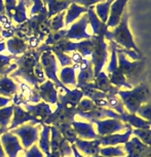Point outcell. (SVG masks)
<instances>
[{
    "label": "cell",
    "instance_id": "cell-1",
    "mask_svg": "<svg viewBox=\"0 0 151 157\" xmlns=\"http://www.w3.org/2000/svg\"><path fill=\"white\" fill-rule=\"evenodd\" d=\"M50 46L46 44H42L38 48L28 49L23 56L17 57L14 63L17 64V69L10 74V78H16V77H21L24 80L29 82L33 86H37L38 81L34 75V68L39 63V59L41 54L44 50L48 49Z\"/></svg>",
    "mask_w": 151,
    "mask_h": 157
},
{
    "label": "cell",
    "instance_id": "cell-2",
    "mask_svg": "<svg viewBox=\"0 0 151 157\" xmlns=\"http://www.w3.org/2000/svg\"><path fill=\"white\" fill-rule=\"evenodd\" d=\"M111 39L116 41L118 44L124 46L128 49H135L136 52L141 55L140 50L134 42V38L129 28V13L124 11L119 24L111 32ZM142 56V55H141Z\"/></svg>",
    "mask_w": 151,
    "mask_h": 157
},
{
    "label": "cell",
    "instance_id": "cell-3",
    "mask_svg": "<svg viewBox=\"0 0 151 157\" xmlns=\"http://www.w3.org/2000/svg\"><path fill=\"white\" fill-rule=\"evenodd\" d=\"M40 65L42 67V70L44 74H45L46 79L52 81L56 84V86L59 88H62L65 91L69 90V88H67L64 84H62L59 77L57 75L58 73V64H57V59H56L55 55L52 54V52L50 50V47L48 49L44 50L41 54L40 59H39Z\"/></svg>",
    "mask_w": 151,
    "mask_h": 157
},
{
    "label": "cell",
    "instance_id": "cell-4",
    "mask_svg": "<svg viewBox=\"0 0 151 157\" xmlns=\"http://www.w3.org/2000/svg\"><path fill=\"white\" fill-rule=\"evenodd\" d=\"M93 41V52H91V62L94 65V73L98 76L101 72L103 66L107 60V45H106L104 37L103 36H94L91 37Z\"/></svg>",
    "mask_w": 151,
    "mask_h": 157
},
{
    "label": "cell",
    "instance_id": "cell-5",
    "mask_svg": "<svg viewBox=\"0 0 151 157\" xmlns=\"http://www.w3.org/2000/svg\"><path fill=\"white\" fill-rule=\"evenodd\" d=\"M10 132L20 139L22 142V146L25 148V150L29 149L39 139V127L29 122L17 126Z\"/></svg>",
    "mask_w": 151,
    "mask_h": 157
},
{
    "label": "cell",
    "instance_id": "cell-6",
    "mask_svg": "<svg viewBox=\"0 0 151 157\" xmlns=\"http://www.w3.org/2000/svg\"><path fill=\"white\" fill-rule=\"evenodd\" d=\"M87 26H88V17L87 14L84 13L71 25V27L67 30L66 33V39L71 40H81V39H91V35L87 33Z\"/></svg>",
    "mask_w": 151,
    "mask_h": 157
},
{
    "label": "cell",
    "instance_id": "cell-7",
    "mask_svg": "<svg viewBox=\"0 0 151 157\" xmlns=\"http://www.w3.org/2000/svg\"><path fill=\"white\" fill-rule=\"evenodd\" d=\"M30 122L31 124H40V125H43V122L40 121L39 119L35 118L34 116L29 113L28 111H26L25 109L23 107H21L20 105H14V115H13V118H11V121H10V124L8 125V130H11L14 128H16L17 126H21L25 123H28Z\"/></svg>",
    "mask_w": 151,
    "mask_h": 157
},
{
    "label": "cell",
    "instance_id": "cell-8",
    "mask_svg": "<svg viewBox=\"0 0 151 157\" xmlns=\"http://www.w3.org/2000/svg\"><path fill=\"white\" fill-rule=\"evenodd\" d=\"M0 142H1L2 148H3L7 157H17V154L21 151H25V149L21 145L20 139L14 134H11L10 130L1 135Z\"/></svg>",
    "mask_w": 151,
    "mask_h": 157
},
{
    "label": "cell",
    "instance_id": "cell-9",
    "mask_svg": "<svg viewBox=\"0 0 151 157\" xmlns=\"http://www.w3.org/2000/svg\"><path fill=\"white\" fill-rule=\"evenodd\" d=\"M35 90L42 102L46 104H52V105H56L58 103V90L57 86L52 81L45 80L43 83L38 84L37 86H34Z\"/></svg>",
    "mask_w": 151,
    "mask_h": 157
},
{
    "label": "cell",
    "instance_id": "cell-10",
    "mask_svg": "<svg viewBox=\"0 0 151 157\" xmlns=\"http://www.w3.org/2000/svg\"><path fill=\"white\" fill-rule=\"evenodd\" d=\"M87 17H88V24L91 26L93 33L95 36H103L104 38H107L109 40L111 39V32L108 31V28L105 23H103L95 11V6H91L87 8Z\"/></svg>",
    "mask_w": 151,
    "mask_h": 157
},
{
    "label": "cell",
    "instance_id": "cell-11",
    "mask_svg": "<svg viewBox=\"0 0 151 157\" xmlns=\"http://www.w3.org/2000/svg\"><path fill=\"white\" fill-rule=\"evenodd\" d=\"M129 0H114L112 2L108 21L106 23L107 28H115L119 24L121 17H122V14L126 11V6Z\"/></svg>",
    "mask_w": 151,
    "mask_h": 157
},
{
    "label": "cell",
    "instance_id": "cell-12",
    "mask_svg": "<svg viewBox=\"0 0 151 157\" xmlns=\"http://www.w3.org/2000/svg\"><path fill=\"white\" fill-rule=\"evenodd\" d=\"M24 107H25V110L28 111L32 116H34L35 118L42 121L43 123L46 118L52 113V109H50V106L44 102H39V103H37L36 105L25 103L24 104Z\"/></svg>",
    "mask_w": 151,
    "mask_h": 157
},
{
    "label": "cell",
    "instance_id": "cell-13",
    "mask_svg": "<svg viewBox=\"0 0 151 157\" xmlns=\"http://www.w3.org/2000/svg\"><path fill=\"white\" fill-rule=\"evenodd\" d=\"M42 1L46 7L48 19L62 11H66L70 4L74 2L72 0H42Z\"/></svg>",
    "mask_w": 151,
    "mask_h": 157
},
{
    "label": "cell",
    "instance_id": "cell-14",
    "mask_svg": "<svg viewBox=\"0 0 151 157\" xmlns=\"http://www.w3.org/2000/svg\"><path fill=\"white\" fill-rule=\"evenodd\" d=\"M5 46H6L7 50L13 56L23 55L29 49V45L26 42V40H24L23 38H21L19 36H14L11 38H8L7 41L5 42Z\"/></svg>",
    "mask_w": 151,
    "mask_h": 157
},
{
    "label": "cell",
    "instance_id": "cell-15",
    "mask_svg": "<svg viewBox=\"0 0 151 157\" xmlns=\"http://www.w3.org/2000/svg\"><path fill=\"white\" fill-rule=\"evenodd\" d=\"M19 90L17 85L10 76H0V97L11 98L16 96Z\"/></svg>",
    "mask_w": 151,
    "mask_h": 157
},
{
    "label": "cell",
    "instance_id": "cell-16",
    "mask_svg": "<svg viewBox=\"0 0 151 157\" xmlns=\"http://www.w3.org/2000/svg\"><path fill=\"white\" fill-rule=\"evenodd\" d=\"M87 13V8L84 6H81L75 2H72L70 4V6L67 8V10L65 11V25H72V24L77 21L82 14Z\"/></svg>",
    "mask_w": 151,
    "mask_h": 157
},
{
    "label": "cell",
    "instance_id": "cell-17",
    "mask_svg": "<svg viewBox=\"0 0 151 157\" xmlns=\"http://www.w3.org/2000/svg\"><path fill=\"white\" fill-rule=\"evenodd\" d=\"M142 63H131L126 60L124 54H119V70L122 74H126L128 76H133L141 70Z\"/></svg>",
    "mask_w": 151,
    "mask_h": 157
},
{
    "label": "cell",
    "instance_id": "cell-18",
    "mask_svg": "<svg viewBox=\"0 0 151 157\" xmlns=\"http://www.w3.org/2000/svg\"><path fill=\"white\" fill-rule=\"evenodd\" d=\"M28 19L29 17L27 16V0H19L16 7H14L11 21H14L17 25H21V24L27 22Z\"/></svg>",
    "mask_w": 151,
    "mask_h": 157
},
{
    "label": "cell",
    "instance_id": "cell-19",
    "mask_svg": "<svg viewBox=\"0 0 151 157\" xmlns=\"http://www.w3.org/2000/svg\"><path fill=\"white\" fill-rule=\"evenodd\" d=\"M43 129L39 134L38 139V148L42 151L43 154H48L50 152V125L43 124Z\"/></svg>",
    "mask_w": 151,
    "mask_h": 157
},
{
    "label": "cell",
    "instance_id": "cell-20",
    "mask_svg": "<svg viewBox=\"0 0 151 157\" xmlns=\"http://www.w3.org/2000/svg\"><path fill=\"white\" fill-rule=\"evenodd\" d=\"M113 1L114 0H104L103 2H100V3L96 4V6H95V11H96V14L98 16V17L105 24L107 23V21H108L110 7Z\"/></svg>",
    "mask_w": 151,
    "mask_h": 157
},
{
    "label": "cell",
    "instance_id": "cell-21",
    "mask_svg": "<svg viewBox=\"0 0 151 157\" xmlns=\"http://www.w3.org/2000/svg\"><path fill=\"white\" fill-rule=\"evenodd\" d=\"M14 105H8L6 107L0 108V128L7 132L11 118L14 115Z\"/></svg>",
    "mask_w": 151,
    "mask_h": 157
},
{
    "label": "cell",
    "instance_id": "cell-22",
    "mask_svg": "<svg viewBox=\"0 0 151 157\" xmlns=\"http://www.w3.org/2000/svg\"><path fill=\"white\" fill-rule=\"evenodd\" d=\"M54 126H56L60 130L61 135L63 136L64 139L67 142L75 143L76 140H77V135H76L75 130H74L71 123H62V124H58V125H54Z\"/></svg>",
    "mask_w": 151,
    "mask_h": 157
},
{
    "label": "cell",
    "instance_id": "cell-23",
    "mask_svg": "<svg viewBox=\"0 0 151 157\" xmlns=\"http://www.w3.org/2000/svg\"><path fill=\"white\" fill-rule=\"evenodd\" d=\"M60 81L62 84L66 86L67 84L76 85V78H75V67L69 66L64 67L60 72Z\"/></svg>",
    "mask_w": 151,
    "mask_h": 157
},
{
    "label": "cell",
    "instance_id": "cell-24",
    "mask_svg": "<svg viewBox=\"0 0 151 157\" xmlns=\"http://www.w3.org/2000/svg\"><path fill=\"white\" fill-rule=\"evenodd\" d=\"M65 11L56 14L52 17L49 19V28L50 32H56V31H60L63 30V28L65 27Z\"/></svg>",
    "mask_w": 151,
    "mask_h": 157
},
{
    "label": "cell",
    "instance_id": "cell-25",
    "mask_svg": "<svg viewBox=\"0 0 151 157\" xmlns=\"http://www.w3.org/2000/svg\"><path fill=\"white\" fill-rule=\"evenodd\" d=\"M66 33H67V30H64V29L63 30H60V31L50 32V33L46 36L44 44H46V45H48V46L55 45V44H57L59 41L65 39Z\"/></svg>",
    "mask_w": 151,
    "mask_h": 157
},
{
    "label": "cell",
    "instance_id": "cell-26",
    "mask_svg": "<svg viewBox=\"0 0 151 157\" xmlns=\"http://www.w3.org/2000/svg\"><path fill=\"white\" fill-rule=\"evenodd\" d=\"M28 2H32L31 10H30V17L37 16L39 13H46V7L44 5L42 0H27Z\"/></svg>",
    "mask_w": 151,
    "mask_h": 157
},
{
    "label": "cell",
    "instance_id": "cell-27",
    "mask_svg": "<svg viewBox=\"0 0 151 157\" xmlns=\"http://www.w3.org/2000/svg\"><path fill=\"white\" fill-rule=\"evenodd\" d=\"M50 50H52V54L55 55L56 59H58V61L60 62V65L63 68L69 67L73 64L72 59H71V57H69L67 54H65L63 52H60V50H57V49H52V48H50Z\"/></svg>",
    "mask_w": 151,
    "mask_h": 157
},
{
    "label": "cell",
    "instance_id": "cell-28",
    "mask_svg": "<svg viewBox=\"0 0 151 157\" xmlns=\"http://www.w3.org/2000/svg\"><path fill=\"white\" fill-rule=\"evenodd\" d=\"M25 156L26 157H45L37 145H32L29 149L25 150Z\"/></svg>",
    "mask_w": 151,
    "mask_h": 157
},
{
    "label": "cell",
    "instance_id": "cell-29",
    "mask_svg": "<svg viewBox=\"0 0 151 157\" xmlns=\"http://www.w3.org/2000/svg\"><path fill=\"white\" fill-rule=\"evenodd\" d=\"M17 3V0H4L5 16H6L10 21H11V17H13V13H14Z\"/></svg>",
    "mask_w": 151,
    "mask_h": 157
},
{
    "label": "cell",
    "instance_id": "cell-30",
    "mask_svg": "<svg viewBox=\"0 0 151 157\" xmlns=\"http://www.w3.org/2000/svg\"><path fill=\"white\" fill-rule=\"evenodd\" d=\"M17 58V56H5L0 54V68H4L10 66L11 61H16V59Z\"/></svg>",
    "mask_w": 151,
    "mask_h": 157
},
{
    "label": "cell",
    "instance_id": "cell-31",
    "mask_svg": "<svg viewBox=\"0 0 151 157\" xmlns=\"http://www.w3.org/2000/svg\"><path fill=\"white\" fill-rule=\"evenodd\" d=\"M104 0H74V2L75 3H77L79 5H81V6H84V7H91V6H94V5H96L98 3H100V2H103Z\"/></svg>",
    "mask_w": 151,
    "mask_h": 157
},
{
    "label": "cell",
    "instance_id": "cell-32",
    "mask_svg": "<svg viewBox=\"0 0 151 157\" xmlns=\"http://www.w3.org/2000/svg\"><path fill=\"white\" fill-rule=\"evenodd\" d=\"M17 69V64H10V66L4 67V68H0V76H7L8 74H11L14 70Z\"/></svg>",
    "mask_w": 151,
    "mask_h": 157
},
{
    "label": "cell",
    "instance_id": "cell-33",
    "mask_svg": "<svg viewBox=\"0 0 151 157\" xmlns=\"http://www.w3.org/2000/svg\"><path fill=\"white\" fill-rule=\"evenodd\" d=\"M11 98H5V97H0V108L6 107L10 105V103L11 102Z\"/></svg>",
    "mask_w": 151,
    "mask_h": 157
},
{
    "label": "cell",
    "instance_id": "cell-34",
    "mask_svg": "<svg viewBox=\"0 0 151 157\" xmlns=\"http://www.w3.org/2000/svg\"><path fill=\"white\" fill-rule=\"evenodd\" d=\"M5 16V5L4 0H0V17Z\"/></svg>",
    "mask_w": 151,
    "mask_h": 157
},
{
    "label": "cell",
    "instance_id": "cell-35",
    "mask_svg": "<svg viewBox=\"0 0 151 157\" xmlns=\"http://www.w3.org/2000/svg\"><path fill=\"white\" fill-rule=\"evenodd\" d=\"M45 157H61V155L59 152H52V151H50L48 154H46Z\"/></svg>",
    "mask_w": 151,
    "mask_h": 157
},
{
    "label": "cell",
    "instance_id": "cell-36",
    "mask_svg": "<svg viewBox=\"0 0 151 157\" xmlns=\"http://www.w3.org/2000/svg\"><path fill=\"white\" fill-rule=\"evenodd\" d=\"M0 157H7L6 154H5L3 148H2V145H1V142H0Z\"/></svg>",
    "mask_w": 151,
    "mask_h": 157
},
{
    "label": "cell",
    "instance_id": "cell-37",
    "mask_svg": "<svg viewBox=\"0 0 151 157\" xmlns=\"http://www.w3.org/2000/svg\"><path fill=\"white\" fill-rule=\"evenodd\" d=\"M6 49V46H5V42H3V41H1L0 42V54H1L3 50Z\"/></svg>",
    "mask_w": 151,
    "mask_h": 157
},
{
    "label": "cell",
    "instance_id": "cell-38",
    "mask_svg": "<svg viewBox=\"0 0 151 157\" xmlns=\"http://www.w3.org/2000/svg\"><path fill=\"white\" fill-rule=\"evenodd\" d=\"M4 132H5V130H3V129L0 128V137H1V135H3Z\"/></svg>",
    "mask_w": 151,
    "mask_h": 157
},
{
    "label": "cell",
    "instance_id": "cell-39",
    "mask_svg": "<svg viewBox=\"0 0 151 157\" xmlns=\"http://www.w3.org/2000/svg\"><path fill=\"white\" fill-rule=\"evenodd\" d=\"M2 39H3V37H2V36H1V34H0V42L2 41Z\"/></svg>",
    "mask_w": 151,
    "mask_h": 157
},
{
    "label": "cell",
    "instance_id": "cell-40",
    "mask_svg": "<svg viewBox=\"0 0 151 157\" xmlns=\"http://www.w3.org/2000/svg\"><path fill=\"white\" fill-rule=\"evenodd\" d=\"M2 31H3V29H2V27L0 26V32H2Z\"/></svg>",
    "mask_w": 151,
    "mask_h": 157
},
{
    "label": "cell",
    "instance_id": "cell-41",
    "mask_svg": "<svg viewBox=\"0 0 151 157\" xmlns=\"http://www.w3.org/2000/svg\"><path fill=\"white\" fill-rule=\"evenodd\" d=\"M72 1H74V0H72Z\"/></svg>",
    "mask_w": 151,
    "mask_h": 157
}]
</instances>
